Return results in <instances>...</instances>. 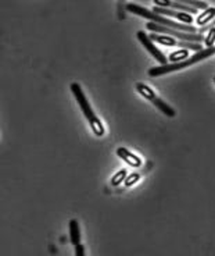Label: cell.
<instances>
[{"label": "cell", "instance_id": "6da1fadb", "mask_svg": "<svg viewBox=\"0 0 215 256\" xmlns=\"http://www.w3.org/2000/svg\"><path fill=\"white\" fill-rule=\"evenodd\" d=\"M127 10L133 14H138V16H140V17H143V18L152 20L153 22H157V24H161V26L172 28V30H178V31H182V32H189V34H196L197 32V28L195 26H190V24H181V22H174V21H171V20L164 18L161 14L150 12V10H147V8H145V7L138 6V4H128Z\"/></svg>", "mask_w": 215, "mask_h": 256}, {"label": "cell", "instance_id": "7a4b0ae2", "mask_svg": "<svg viewBox=\"0 0 215 256\" xmlns=\"http://www.w3.org/2000/svg\"><path fill=\"white\" fill-rule=\"evenodd\" d=\"M213 54H215L214 46L207 48V49H204V50L197 52L195 56L188 58L186 60H184V62H178V63L174 64H161V67H153L152 70L149 71V76H150V77H160V76H164V74H168V72H172V71L182 70L185 67L193 66V64L197 63V62L204 60V58H210V56H213Z\"/></svg>", "mask_w": 215, "mask_h": 256}, {"label": "cell", "instance_id": "3957f363", "mask_svg": "<svg viewBox=\"0 0 215 256\" xmlns=\"http://www.w3.org/2000/svg\"><path fill=\"white\" fill-rule=\"evenodd\" d=\"M71 90H72V94L75 95L76 102L81 106L83 116L88 118V122L89 124H90L92 130H93V132H95L97 136H101V135L104 134V127H103V124H101L100 120L96 117L95 112L90 108V104H89L88 99H86V96L83 94V90H81V86L75 82L71 84Z\"/></svg>", "mask_w": 215, "mask_h": 256}, {"label": "cell", "instance_id": "277c9868", "mask_svg": "<svg viewBox=\"0 0 215 256\" xmlns=\"http://www.w3.org/2000/svg\"><path fill=\"white\" fill-rule=\"evenodd\" d=\"M146 28L153 32L168 34L170 36H175V38L181 39V40H188V42H197V44H200V42H203L206 39L202 34H189V32L178 31V30H172V28L161 26V24H157V22H153V21L152 22H147Z\"/></svg>", "mask_w": 215, "mask_h": 256}, {"label": "cell", "instance_id": "5b68a950", "mask_svg": "<svg viewBox=\"0 0 215 256\" xmlns=\"http://www.w3.org/2000/svg\"><path fill=\"white\" fill-rule=\"evenodd\" d=\"M136 35H138V39H139L140 42H142V45L145 46L146 49L149 50V53H150L152 56H154V58L157 60L158 63L167 64V58H165L161 52L158 50L156 46L153 45V40L150 39V36H149V35H146L143 31H139L138 34H136Z\"/></svg>", "mask_w": 215, "mask_h": 256}, {"label": "cell", "instance_id": "8992f818", "mask_svg": "<svg viewBox=\"0 0 215 256\" xmlns=\"http://www.w3.org/2000/svg\"><path fill=\"white\" fill-rule=\"evenodd\" d=\"M153 12L157 14H161V16H168V17H172V18H177L179 21H182L185 24H190L193 22V16L190 13H185V12H178V10H172V8H165V7H158L156 6L153 8Z\"/></svg>", "mask_w": 215, "mask_h": 256}, {"label": "cell", "instance_id": "52a82bcc", "mask_svg": "<svg viewBox=\"0 0 215 256\" xmlns=\"http://www.w3.org/2000/svg\"><path fill=\"white\" fill-rule=\"evenodd\" d=\"M154 3L158 7H165V8H172V10H178V12L197 14V8L186 6V4L181 3V2H177V0H154Z\"/></svg>", "mask_w": 215, "mask_h": 256}, {"label": "cell", "instance_id": "ba28073f", "mask_svg": "<svg viewBox=\"0 0 215 256\" xmlns=\"http://www.w3.org/2000/svg\"><path fill=\"white\" fill-rule=\"evenodd\" d=\"M117 154H118L121 159L124 160L125 163H128L131 167L142 166V159H140L139 156L131 154V152H129L128 149H125V148H120V149L117 150Z\"/></svg>", "mask_w": 215, "mask_h": 256}, {"label": "cell", "instance_id": "9c48e42d", "mask_svg": "<svg viewBox=\"0 0 215 256\" xmlns=\"http://www.w3.org/2000/svg\"><path fill=\"white\" fill-rule=\"evenodd\" d=\"M152 102L157 106V109L160 110V112H163L165 116H168V117H175V114H177V112L172 109L170 104H167V103L164 102V100H161V99H158L157 96H154L152 99Z\"/></svg>", "mask_w": 215, "mask_h": 256}, {"label": "cell", "instance_id": "30bf717a", "mask_svg": "<svg viewBox=\"0 0 215 256\" xmlns=\"http://www.w3.org/2000/svg\"><path fill=\"white\" fill-rule=\"evenodd\" d=\"M70 237L72 245H79L81 244V232H79V224L75 218L70 222Z\"/></svg>", "mask_w": 215, "mask_h": 256}, {"label": "cell", "instance_id": "8fae6325", "mask_svg": "<svg viewBox=\"0 0 215 256\" xmlns=\"http://www.w3.org/2000/svg\"><path fill=\"white\" fill-rule=\"evenodd\" d=\"M152 40L154 42H158V44H161V45H165V46H178V42L177 39L174 38V36H170V35H158V34H150L149 35Z\"/></svg>", "mask_w": 215, "mask_h": 256}, {"label": "cell", "instance_id": "7c38bea8", "mask_svg": "<svg viewBox=\"0 0 215 256\" xmlns=\"http://www.w3.org/2000/svg\"><path fill=\"white\" fill-rule=\"evenodd\" d=\"M214 17H215V7H210V8H207L206 12H203V13L197 17L196 20L197 26H207V24H209V21H211Z\"/></svg>", "mask_w": 215, "mask_h": 256}, {"label": "cell", "instance_id": "4fadbf2b", "mask_svg": "<svg viewBox=\"0 0 215 256\" xmlns=\"http://www.w3.org/2000/svg\"><path fill=\"white\" fill-rule=\"evenodd\" d=\"M136 90H138V92H139L140 95L145 96L146 99H149V100H152L153 98H154V92H153L152 88H149L147 85H145V84H136Z\"/></svg>", "mask_w": 215, "mask_h": 256}, {"label": "cell", "instance_id": "5bb4252c", "mask_svg": "<svg viewBox=\"0 0 215 256\" xmlns=\"http://www.w3.org/2000/svg\"><path fill=\"white\" fill-rule=\"evenodd\" d=\"M188 49H181V50L177 52H172L171 54H170V60H171L172 63H178V62H184L188 58Z\"/></svg>", "mask_w": 215, "mask_h": 256}, {"label": "cell", "instance_id": "9a60e30c", "mask_svg": "<svg viewBox=\"0 0 215 256\" xmlns=\"http://www.w3.org/2000/svg\"><path fill=\"white\" fill-rule=\"evenodd\" d=\"M177 2H181V3H184L186 6L190 7H195V8H202V10H207L209 7H207V3L206 2H200V0H177Z\"/></svg>", "mask_w": 215, "mask_h": 256}, {"label": "cell", "instance_id": "2e32d148", "mask_svg": "<svg viewBox=\"0 0 215 256\" xmlns=\"http://www.w3.org/2000/svg\"><path fill=\"white\" fill-rule=\"evenodd\" d=\"M125 178H127V170H121L111 178V184L114 186H118L122 181H125Z\"/></svg>", "mask_w": 215, "mask_h": 256}, {"label": "cell", "instance_id": "e0dca14e", "mask_svg": "<svg viewBox=\"0 0 215 256\" xmlns=\"http://www.w3.org/2000/svg\"><path fill=\"white\" fill-rule=\"evenodd\" d=\"M214 42H215V26L214 28H211L209 31V36L204 39V44L207 48H211V46H214Z\"/></svg>", "mask_w": 215, "mask_h": 256}, {"label": "cell", "instance_id": "ac0fdd59", "mask_svg": "<svg viewBox=\"0 0 215 256\" xmlns=\"http://www.w3.org/2000/svg\"><path fill=\"white\" fill-rule=\"evenodd\" d=\"M139 178H140V176L138 173L131 174L129 177H127V178H125V186H133L135 182H138V181H139Z\"/></svg>", "mask_w": 215, "mask_h": 256}, {"label": "cell", "instance_id": "d6986e66", "mask_svg": "<svg viewBox=\"0 0 215 256\" xmlns=\"http://www.w3.org/2000/svg\"><path fill=\"white\" fill-rule=\"evenodd\" d=\"M214 26H215V20H214V21H213V22H210V24H207V26H202V28L199 30V34H203V32L209 31V30H211V28H214Z\"/></svg>", "mask_w": 215, "mask_h": 256}, {"label": "cell", "instance_id": "ffe728a7", "mask_svg": "<svg viewBox=\"0 0 215 256\" xmlns=\"http://www.w3.org/2000/svg\"><path fill=\"white\" fill-rule=\"evenodd\" d=\"M76 255L78 256H83V254H85V250H83V246L79 244V245H76Z\"/></svg>", "mask_w": 215, "mask_h": 256}, {"label": "cell", "instance_id": "44dd1931", "mask_svg": "<svg viewBox=\"0 0 215 256\" xmlns=\"http://www.w3.org/2000/svg\"><path fill=\"white\" fill-rule=\"evenodd\" d=\"M214 82H215V77H214Z\"/></svg>", "mask_w": 215, "mask_h": 256}]
</instances>
